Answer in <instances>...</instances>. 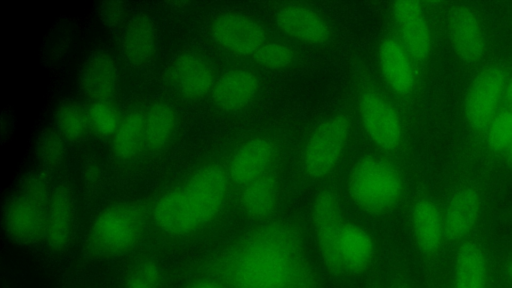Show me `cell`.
Returning <instances> with one entry per match:
<instances>
[{
    "mask_svg": "<svg viewBox=\"0 0 512 288\" xmlns=\"http://www.w3.org/2000/svg\"><path fill=\"white\" fill-rule=\"evenodd\" d=\"M216 271L227 288H322L301 230L286 221L241 236L221 253Z\"/></svg>",
    "mask_w": 512,
    "mask_h": 288,
    "instance_id": "cell-1",
    "label": "cell"
},
{
    "mask_svg": "<svg viewBox=\"0 0 512 288\" xmlns=\"http://www.w3.org/2000/svg\"><path fill=\"white\" fill-rule=\"evenodd\" d=\"M227 190L228 179L223 168L205 166L158 200L153 210L155 225L174 237L192 234L217 216Z\"/></svg>",
    "mask_w": 512,
    "mask_h": 288,
    "instance_id": "cell-2",
    "label": "cell"
},
{
    "mask_svg": "<svg viewBox=\"0 0 512 288\" xmlns=\"http://www.w3.org/2000/svg\"><path fill=\"white\" fill-rule=\"evenodd\" d=\"M54 186L51 171L40 167L28 173L4 205L3 228L20 245L44 240L47 208Z\"/></svg>",
    "mask_w": 512,
    "mask_h": 288,
    "instance_id": "cell-3",
    "label": "cell"
},
{
    "mask_svg": "<svg viewBox=\"0 0 512 288\" xmlns=\"http://www.w3.org/2000/svg\"><path fill=\"white\" fill-rule=\"evenodd\" d=\"M145 220L132 204L110 205L96 214L85 239L87 253L96 259H111L133 250L143 237Z\"/></svg>",
    "mask_w": 512,
    "mask_h": 288,
    "instance_id": "cell-4",
    "label": "cell"
},
{
    "mask_svg": "<svg viewBox=\"0 0 512 288\" xmlns=\"http://www.w3.org/2000/svg\"><path fill=\"white\" fill-rule=\"evenodd\" d=\"M348 190L352 201L370 214H383L392 209L403 192L399 172L389 162L365 157L353 167Z\"/></svg>",
    "mask_w": 512,
    "mask_h": 288,
    "instance_id": "cell-5",
    "label": "cell"
},
{
    "mask_svg": "<svg viewBox=\"0 0 512 288\" xmlns=\"http://www.w3.org/2000/svg\"><path fill=\"white\" fill-rule=\"evenodd\" d=\"M351 130L350 119L335 115L321 122L308 139L303 164L306 174L314 179L328 175L338 164Z\"/></svg>",
    "mask_w": 512,
    "mask_h": 288,
    "instance_id": "cell-6",
    "label": "cell"
},
{
    "mask_svg": "<svg viewBox=\"0 0 512 288\" xmlns=\"http://www.w3.org/2000/svg\"><path fill=\"white\" fill-rule=\"evenodd\" d=\"M312 217L322 262L331 274L343 276L339 238L344 221L338 196L328 189L320 191L313 201Z\"/></svg>",
    "mask_w": 512,
    "mask_h": 288,
    "instance_id": "cell-7",
    "label": "cell"
},
{
    "mask_svg": "<svg viewBox=\"0 0 512 288\" xmlns=\"http://www.w3.org/2000/svg\"><path fill=\"white\" fill-rule=\"evenodd\" d=\"M506 85V74L498 66L487 67L474 78L464 102L465 118L472 129H487L498 113Z\"/></svg>",
    "mask_w": 512,
    "mask_h": 288,
    "instance_id": "cell-8",
    "label": "cell"
},
{
    "mask_svg": "<svg viewBox=\"0 0 512 288\" xmlns=\"http://www.w3.org/2000/svg\"><path fill=\"white\" fill-rule=\"evenodd\" d=\"M79 225L75 192L66 181L54 186L47 208L44 241L54 252H64L74 243Z\"/></svg>",
    "mask_w": 512,
    "mask_h": 288,
    "instance_id": "cell-9",
    "label": "cell"
},
{
    "mask_svg": "<svg viewBox=\"0 0 512 288\" xmlns=\"http://www.w3.org/2000/svg\"><path fill=\"white\" fill-rule=\"evenodd\" d=\"M358 111L364 130L375 145L384 150L399 145L402 136L399 115L382 95L365 91L359 97Z\"/></svg>",
    "mask_w": 512,
    "mask_h": 288,
    "instance_id": "cell-10",
    "label": "cell"
},
{
    "mask_svg": "<svg viewBox=\"0 0 512 288\" xmlns=\"http://www.w3.org/2000/svg\"><path fill=\"white\" fill-rule=\"evenodd\" d=\"M169 86L181 97L198 100L212 91L215 73L202 56L193 52H182L174 56L167 66Z\"/></svg>",
    "mask_w": 512,
    "mask_h": 288,
    "instance_id": "cell-11",
    "label": "cell"
},
{
    "mask_svg": "<svg viewBox=\"0 0 512 288\" xmlns=\"http://www.w3.org/2000/svg\"><path fill=\"white\" fill-rule=\"evenodd\" d=\"M211 34L219 46L241 56L254 55L266 39L256 21L233 12L217 16L211 24Z\"/></svg>",
    "mask_w": 512,
    "mask_h": 288,
    "instance_id": "cell-12",
    "label": "cell"
},
{
    "mask_svg": "<svg viewBox=\"0 0 512 288\" xmlns=\"http://www.w3.org/2000/svg\"><path fill=\"white\" fill-rule=\"evenodd\" d=\"M79 88L92 103L116 98L120 90V74L108 52L98 50L87 57L80 70Z\"/></svg>",
    "mask_w": 512,
    "mask_h": 288,
    "instance_id": "cell-13",
    "label": "cell"
},
{
    "mask_svg": "<svg viewBox=\"0 0 512 288\" xmlns=\"http://www.w3.org/2000/svg\"><path fill=\"white\" fill-rule=\"evenodd\" d=\"M392 15L399 31L400 43L411 59L425 60L431 50V34L421 3L394 2Z\"/></svg>",
    "mask_w": 512,
    "mask_h": 288,
    "instance_id": "cell-14",
    "label": "cell"
},
{
    "mask_svg": "<svg viewBox=\"0 0 512 288\" xmlns=\"http://www.w3.org/2000/svg\"><path fill=\"white\" fill-rule=\"evenodd\" d=\"M449 34L456 55L466 63L481 59L485 50V37L479 19L471 7L459 4L449 16Z\"/></svg>",
    "mask_w": 512,
    "mask_h": 288,
    "instance_id": "cell-15",
    "label": "cell"
},
{
    "mask_svg": "<svg viewBox=\"0 0 512 288\" xmlns=\"http://www.w3.org/2000/svg\"><path fill=\"white\" fill-rule=\"evenodd\" d=\"M275 19L280 30L296 40L323 45L330 39L324 19L307 6L286 4L278 9Z\"/></svg>",
    "mask_w": 512,
    "mask_h": 288,
    "instance_id": "cell-16",
    "label": "cell"
},
{
    "mask_svg": "<svg viewBox=\"0 0 512 288\" xmlns=\"http://www.w3.org/2000/svg\"><path fill=\"white\" fill-rule=\"evenodd\" d=\"M157 28L145 14L131 18L121 37V53L131 67L140 69L149 64L156 50Z\"/></svg>",
    "mask_w": 512,
    "mask_h": 288,
    "instance_id": "cell-17",
    "label": "cell"
},
{
    "mask_svg": "<svg viewBox=\"0 0 512 288\" xmlns=\"http://www.w3.org/2000/svg\"><path fill=\"white\" fill-rule=\"evenodd\" d=\"M481 211V198L473 187H464L450 198L443 214L445 237L451 241L466 238L475 227Z\"/></svg>",
    "mask_w": 512,
    "mask_h": 288,
    "instance_id": "cell-18",
    "label": "cell"
},
{
    "mask_svg": "<svg viewBox=\"0 0 512 288\" xmlns=\"http://www.w3.org/2000/svg\"><path fill=\"white\" fill-rule=\"evenodd\" d=\"M274 153V145L267 138L256 137L247 141L236 150L231 159L230 178L244 186L263 176L274 158Z\"/></svg>",
    "mask_w": 512,
    "mask_h": 288,
    "instance_id": "cell-19",
    "label": "cell"
},
{
    "mask_svg": "<svg viewBox=\"0 0 512 288\" xmlns=\"http://www.w3.org/2000/svg\"><path fill=\"white\" fill-rule=\"evenodd\" d=\"M259 88L253 71L234 69L216 80L211 91L214 104L224 111H237L248 105Z\"/></svg>",
    "mask_w": 512,
    "mask_h": 288,
    "instance_id": "cell-20",
    "label": "cell"
},
{
    "mask_svg": "<svg viewBox=\"0 0 512 288\" xmlns=\"http://www.w3.org/2000/svg\"><path fill=\"white\" fill-rule=\"evenodd\" d=\"M378 59L382 74L391 87L399 95L409 94L415 82L411 57L400 41L388 37L379 45Z\"/></svg>",
    "mask_w": 512,
    "mask_h": 288,
    "instance_id": "cell-21",
    "label": "cell"
},
{
    "mask_svg": "<svg viewBox=\"0 0 512 288\" xmlns=\"http://www.w3.org/2000/svg\"><path fill=\"white\" fill-rule=\"evenodd\" d=\"M375 245L371 236L353 223H344L339 238V257L344 275H358L371 265Z\"/></svg>",
    "mask_w": 512,
    "mask_h": 288,
    "instance_id": "cell-22",
    "label": "cell"
},
{
    "mask_svg": "<svg viewBox=\"0 0 512 288\" xmlns=\"http://www.w3.org/2000/svg\"><path fill=\"white\" fill-rule=\"evenodd\" d=\"M415 242L424 254H433L441 246L445 237L443 215L437 206L428 199L418 201L411 214Z\"/></svg>",
    "mask_w": 512,
    "mask_h": 288,
    "instance_id": "cell-23",
    "label": "cell"
},
{
    "mask_svg": "<svg viewBox=\"0 0 512 288\" xmlns=\"http://www.w3.org/2000/svg\"><path fill=\"white\" fill-rule=\"evenodd\" d=\"M177 126V113L170 104H151L144 116V147L151 152L163 150L173 139Z\"/></svg>",
    "mask_w": 512,
    "mask_h": 288,
    "instance_id": "cell-24",
    "label": "cell"
},
{
    "mask_svg": "<svg viewBox=\"0 0 512 288\" xmlns=\"http://www.w3.org/2000/svg\"><path fill=\"white\" fill-rule=\"evenodd\" d=\"M487 260L481 246L475 242L463 243L455 258V286L485 288Z\"/></svg>",
    "mask_w": 512,
    "mask_h": 288,
    "instance_id": "cell-25",
    "label": "cell"
},
{
    "mask_svg": "<svg viewBox=\"0 0 512 288\" xmlns=\"http://www.w3.org/2000/svg\"><path fill=\"white\" fill-rule=\"evenodd\" d=\"M278 195L279 187L276 179L264 174L243 186L241 204L250 217L263 219L274 210Z\"/></svg>",
    "mask_w": 512,
    "mask_h": 288,
    "instance_id": "cell-26",
    "label": "cell"
},
{
    "mask_svg": "<svg viewBox=\"0 0 512 288\" xmlns=\"http://www.w3.org/2000/svg\"><path fill=\"white\" fill-rule=\"evenodd\" d=\"M145 112L135 109L126 114L113 135L112 152L123 161L134 159L144 147Z\"/></svg>",
    "mask_w": 512,
    "mask_h": 288,
    "instance_id": "cell-27",
    "label": "cell"
},
{
    "mask_svg": "<svg viewBox=\"0 0 512 288\" xmlns=\"http://www.w3.org/2000/svg\"><path fill=\"white\" fill-rule=\"evenodd\" d=\"M55 129L67 143L87 141L93 133L88 109L74 100L62 102L56 111Z\"/></svg>",
    "mask_w": 512,
    "mask_h": 288,
    "instance_id": "cell-28",
    "label": "cell"
},
{
    "mask_svg": "<svg viewBox=\"0 0 512 288\" xmlns=\"http://www.w3.org/2000/svg\"><path fill=\"white\" fill-rule=\"evenodd\" d=\"M66 143L56 129L44 130L36 146L37 157L42 167L51 172L60 167L65 159Z\"/></svg>",
    "mask_w": 512,
    "mask_h": 288,
    "instance_id": "cell-29",
    "label": "cell"
},
{
    "mask_svg": "<svg viewBox=\"0 0 512 288\" xmlns=\"http://www.w3.org/2000/svg\"><path fill=\"white\" fill-rule=\"evenodd\" d=\"M88 115L92 132L103 138L113 137L122 120L113 101L91 103Z\"/></svg>",
    "mask_w": 512,
    "mask_h": 288,
    "instance_id": "cell-30",
    "label": "cell"
},
{
    "mask_svg": "<svg viewBox=\"0 0 512 288\" xmlns=\"http://www.w3.org/2000/svg\"><path fill=\"white\" fill-rule=\"evenodd\" d=\"M160 267L151 260L139 261L128 268L123 277L124 288H162Z\"/></svg>",
    "mask_w": 512,
    "mask_h": 288,
    "instance_id": "cell-31",
    "label": "cell"
},
{
    "mask_svg": "<svg viewBox=\"0 0 512 288\" xmlns=\"http://www.w3.org/2000/svg\"><path fill=\"white\" fill-rule=\"evenodd\" d=\"M487 147L501 153L512 147V109L508 108L493 118L486 129Z\"/></svg>",
    "mask_w": 512,
    "mask_h": 288,
    "instance_id": "cell-32",
    "label": "cell"
},
{
    "mask_svg": "<svg viewBox=\"0 0 512 288\" xmlns=\"http://www.w3.org/2000/svg\"><path fill=\"white\" fill-rule=\"evenodd\" d=\"M255 62L270 70H279L288 67L294 59L293 50L282 43L264 44L253 55Z\"/></svg>",
    "mask_w": 512,
    "mask_h": 288,
    "instance_id": "cell-33",
    "label": "cell"
},
{
    "mask_svg": "<svg viewBox=\"0 0 512 288\" xmlns=\"http://www.w3.org/2000/svg\"><path fill=\"white\" fill-rule=\"evenodd\" d=\"M123 15V8L120 3H108L104 5L102 16L108 25H116Z\"/></svg>",
    "mask_w": 512,
    "mask_h": 288,
    "instance_id": "cell-34",
    "label": "cell"
},
{
    "mask_svg": "<svg viewBox=\"0 0 512 288\" xmlns=\"http://www.w3.org/2000/svg\"><path fill=\"white\" fill-rule=\"evenodd\" d=\"M185 288H227L222 282L214 279H200L187 285Z\"/></svg>",
    "mask_w": 512,
    "mask_h": 288,
    "instance_id": "cell-35",
    "label": "cell"
},
{
    "mask_svg": "<svg viewBox=\"0 0 512 288\" xmlns=\"http://www.w3.org/2000/svg\"><path fill=\"white\" fill-rule=\"evenodd\" d=\"M505 95H506V98H507L508 104H509V106H510L509 108H511V109H512V77H511V79L507 82Z\"/></svg>",
    "mask_w": 512,
    "mask_h": 288,
    "instance_id": "cell-36",
    "label": "cell"
},
{
    "mask_svg": "<svg viewBox=\"0 0 512 288\" xmlns=\"http://www.w3.org/2000/svg\"><path fill=\"white\" fill-rule=\"evenodd\" d=\"M505 273L508 279L512 281V258L507 262V265L505 267Z\"/></svg>",
    "mask_w": 512,
    "mask_h": 288,
    "instance_id": "cell-37",
    "label": "cell"
},
{
    "mask_svg": "<svg viewBox=\"0 0 512 288\" xmlns=\"http://www.w3.org/2000/svg\"><path fill=\"white\" fill-rule=\"evenodd\" d=\"M509 151H510V159H511V161H512V147L510 148V150H509Z\"/></svg>",
    "mask_w": 512,
    "mask_h": 288,
    "instance_id": "cell-38",
    "label": "cell"
},
{
    "mask_svg": "<svg viewBox=\"0 0 512 288\" xmlns=\"http://www.w3.org/2000/svg\"><path fill=\"white\" fill-rule=\"evenodd\" d=\"M454 288H465V287H460V286H454Z\"/></svg>",
    "mask_w": 512,
    "mask_h": 288,
    "instance_id": "cell-39",
    "label": "cell"
}]
</instances>
